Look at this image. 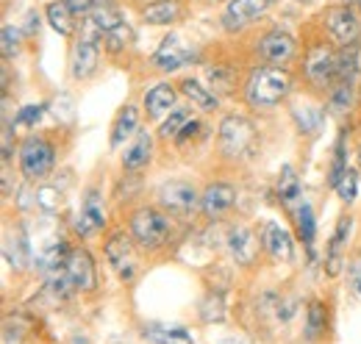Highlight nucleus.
I'll return each instance as SVG.
<instances>
[{
    "mask_svg": "<svg viewBox=\"0 0 361 344\" xmlns=\"http://www.w3.org/2000/svg\"><path fill=\"white\" fill-rule=\"evenodd\" d=\"M303 75L317 89H331L336 81V53L325 44H312L303 61Z\"/></svg>",
    "mask_w": 361,
    "mask_h": 344,
    "instance_id": "obj_8",
    "label": "nucleus"
},
{
    "mask_svg": "<svg viewBox=\"0 0 361 344\" xmlns=\"http://www.w3.org/2000/svg\"><path fill=\"white\" fill-rule=\"evenodd\" d=\"M272 6V0H231L223 11V28L226 31H245L253 20H259L267 8Z\"/></svg>",
    "mask_w": 361,
    "mask_h": 344,
    "instance_id": "obj_11",
    "label": "nucleus"
},
{
    "mask_svg": "<svg viewBox=\"0 0 361 344\" xmlns=\"http://www.w3.org/2000/svg\"><path fill=\"white\" fill-rule=\"evenodd\" d=\"M345 3H359V0H345Z\"/></svg>",
    "mask_w": 361,
    "mask_h": 344,
    "instance_id": "obj_41",
    "label": "nucleus"
},
{
    "mask_svg": "<svg viewBox=\"0 0 361 344\" xmlns=\"http://www.w3.org/2000/svg\"><path fill=\"white\" fill-rule=\"evenodd\" d=\"M45 14H47L50 28H53L56 34H61V37H70V34H73V6H70V3L53 0V3H47Z\"/></svg>",
    "mask_w": 361,
    "mask_h": 344,
    "instance_id": "obj_26",
    "label": "nucleus"
},
{
    "mask_svg": "<svg viewBox=\"0 0 361 344\" xmlns=\"http://www.w3.org/2000/svg\"><path fill=\"white\" fill-rule=\"evenodd\" d=\"M256 50H259V56H262L267 64L281 67V64H289V61H292V56H295V50H298V42H295L286 31H270V34H264V37L259 39Z\"/></svg>",
    "mask_w": 361,
    "mask_h": 344,
    "instance_id": "obj_13",
    "label": "nucleus"
},
{
    "mask_svg": "<svg viewBox=\"0 0 361 344\" xmlns=\"http://www.w3.org/2000/svg\"><path fill=\"white\" fill-rule=\"evenodd\" d=\"M236 203V189L231 183H209L206 192L200 195V211L209 219H220L228 214Z\"/></svg>",
    "mask_w": 361,
    "mask_h": 344,
    "instance_id": "obj_16",
    "label": "nucleus"
},
{
    "mask_svg": "<svg viewBox=\"0 0 361 344\" xmlns=\"http://www.w3.org/2000/svg\"><path fill=\"white\" fill-rule=\"evenodd\" d=\"M192 59H195V47L183 42L178 34H170L153 53V67L161 73H176L183 64H189Z\"/></svg>",
    "mask_w": 361,
    "mask_h": 344,
    "instance_id": "obj_10",
    "label": "nucleus"
},
{
    "mask_svg": "<svg viewBox=\"0 0 361 344\" xmlns=\"http://www.w3.org/2000/svg\"><path fill=\"white\" fill-rule=\"evenodd\" d=\"M189 123V109H173L170 111V117L161 123V128H159V133L164 136V139H170V136H178L180 128Z\"/></svg>",
    "mask_w": 361,
    "mask_h": 344,
    "instance_id": "obj_32",
    "label": "nucleus"
},
{
    "mask_svg": "<svg viewBox=\"0 0 361 344\" xmlns=\"http://www.w3.org/2000/svg\"><path fill=\"white\" fill-rule=\"evenodd\" d=\"M139 130V109L136 106H126L117 117H114V125H111V147H120L126 139L136 136Z\"/></svg>",
    "mask_w": 361,
    "mask_h": 344,
    "instance_id": "obj_23",
    "label": "nucleus"
},
{
    "mask_svg": "<svg viewBox=\"0 0 361 344\" xmlns=\"http://www.w3.org/2000/svg\"><path fill=\"white\" fill-rule=\"evenodd\" d=\"M348 283H350L353 295L361 300V253L350 258V264H348Z\"/></svg>",
    "mask_w": 361,
    "mask_h": 344,
    "instance_id": "obj_36",
    "label": "nucleus"
},
{
    "mask_svg": "<svg viewBox=\"0 0 361 344\" xmlns=\"http://www.w3.org/2000/svg\"><path fill=\"white\" fill-rule=\"evenodd\" d=\"M226 245H228V250H231V256L236 258V264H242V266H250V264H253V258H256V236H253L250 228L233 225V228L228 231Z\"/></svg>",
    "mask_w": 361,
    "mask_h": 344,
    "instance_id": "obj_17",
    "label": "nucleus"
},
{
    "mask_svg": "<svg viewBox=\"0 0 361 344\" xmlns=\"http://www.w3.org/2000/svg\"><path fill=\"white\" fill-rule=\"evenodd\" d=\"M322 25L325 31L334 37V42L348 47L356 44L361 37V20L359 14L350 8V3H339V6H328L322 11Z\"/></svg>",
    "mask_w": 361,
    "mask_h": 344,
    "instance_id": "obj_5",
    "label": "nucleus"
},
{
    "mask_svg": "<svg viewBox=\"0 0 361 344\" xmlns=\"http://www.w3.org/2000/svg\"><path fill=\"white\" fill-rule=\"evenodd\" d=\"M142 336L150 344H192V333L178 325H167V322H150L145 325Z\"/></svg>",
    "mask_w": 361,
    "mask_h": 344,
    "instance_id": "obj_18",
    "label": "nucleus"
},
{
    "mask_svg": "<svg viewBox=\"0 0 361 344\" xmlns=\"http://www.w3.org/2000/svg\"><path fill=\"white\" fill-rule=\"evenodd\" d=\"M359 167H361V145H359Z\"/></svg>",
    "mask_w": 361,
    "mask_h": 344,
    "instance_id": "obj_40",
    "label": "nucleus"
},
{
    "mask_svg": "<svg viewBox=\"0 0 361 344\" xmlns=\"http://www.w3.org/2000/svg\"><path fill=\"white\" fill-rule=\"evenodd\" d=\"M64 272H67V278H70V283H73L75 292H92L94 283H97L92 256L87 250H81V247L70 250V256L64 261Z\"/></svg>",
    "mask_w": 361,
    "mask_h": 344,
    "instance_id": "obj_14",
    "label": "nucleus"
},
{
    "mask_svg": "<svg viewBox=\"0 0 361 344\" xmlns=\"http://www.w3.org/2000/svg\"><path fill=\"white\" fill-rule=\"evenodd\" d=\"M128 228H131V236L136 239L139 247L159 250L170 236V216L164 211H159V209L142 206V209H136L134 214L128 216Z\"/></svg>",
    "mask_w": 361,
    "mask_h": 344,
    "instance_id": "obj_2",
    "label": "nucleus"
},
{
    "mask_svg": "<svg viewBox=\"0 0 361 344\" xmlns=\"http://www.w3.org/2000/svg\"><path fill=\"white\" fill-rule=\"evenodd\" d=\"M106 228V211H103V195L97 189H90L84 203H81V211L75 216V231L81 236H92L97 231Z\"/></svg>",
    "mask_w": 361,
    "mask_h": 344,
    "instance_id": "obj_15",
    "label": "nucleus"
},
{
    "mask_svg": "<svg viewBox=\"0 0 361 344\" xmlns=\"http://www.w3.org/2000/svg\"><path fill=\"white\" fill-rule=\"evenodd\" d=\"M292 117H295L300 133H314V130L319 128V123H322V111H319L317 106H309V103L295 106V109H292Z\"/></svg>",
    "mask_w": 361,
    "mask_h": 344,
    "instance_id": "obj_29",
    "label": "nucleus"
},
{
    "mask_svg": "<svg viewBox=\"0 0 361 344\" xmlns=\"http://www.w3.org/2000/svg\"><path fill=\"white\" fill-rule=\"evenodd\" d=\"M295 219H298V236H300V239H303V245L312 250V245H314V231H317L312 206L300 200V206L295 209Z\"/></svg>",
    "mask_w": 361,
    "mask_h": 344,
    "instance_id": "obj_28",
    "label": "nucleus"
},
{
    "mask_svg": "<svg viewBox=\"0 0 361 344\" xmlns=\"http://www.w3.org/2000/svg\"><path fill=\"white\" fill-rule=\"evenodd\" d=\"M42 111H45V106H25L17 114V125H37L42 120Z\"/></svg>",
    "mask_w": 361,
    "mask_h": 344,
    "instance_id": "obj_39",
    "label": "nucleus"
},
{
    "mask_svg": "<svg viewBox=\"0 0 361 344\" xmlns=\"http://www.w3.org/2000/svg\"><path fill=\"white\" fill-rule=\"evenodd\" d=\"M278 197L286 206H292V203L300 200V180H298V175H295V170L289 164L281 167V175H278Z\"/></svg>",
    "mask_w": 361,
    "mask_h": 344,
    "instance_id": "obj_27",
    "label": "nucleus"
},
{
    "mask_svg": "<svg viewBox=\"0 0 361 344\" xmlns=\"http://www.w3.org/2000/svg\"><path fill=\"white\" fill-rule=\"evenodd\" d=\"M20 50V34L14 25H3V56H14Z\"/></svg>",
    "mask_w": 361,
    "mask_h": 344,
    "instance_id": "obj_37",
    "label": "nucleus"
},
{
    "mask_svg": "<svg viewBox=\"0 0 361 344\" xmlns=\"http://www.w3.org/2000/svg\"><path fill=\"white\" fill-rule=\"evenodd\" d=\"M180 89H183V94H186L200 111H214V109L220 106L214 89H212V86H203L200 81H195V78H186V81L180 84Z\"/></svg>",
    "mask_w": 361,
    "mask_h": 344,
    "instance_id": "obj_25",
    "label": "nucleus"
},
{
    "mask_svg": "<svg viewBox=\"0 0 361 344\" xmlns=\"http://www.w3.org/2000/svg\"><path fill=\"white\" fill-rule=\"evenodd\" d=\"M353 86L356 84H334L331 86V106L334 111H348L353 103Z\"/></svg>",
    "mask_w": 361,
    "mask_h": 344,
    "instance_id": "obj_33",
    "label": "nucleus"
},
{
    "mask_svg": "<svg viewBox=\"0 0 361 344\" xmlns=\"http://www.w3.org/2000/svg\"><path fill=\"white\" fill-rule=\"evenodd\" d=\"M87 25V34L75 42V47H73V59H70V73H73V78L75 81H87V78H92L94 73H97V61H100V31L92 25L90 20L84 23Z\"/></svg>",
    "mask_w": 361,
    "mask_h": 344,
    "instance_id": "obj_7",
    "label": "nucleus"
},
{
    "mask_svg": "<svg viewBox=\"0 0 361 344\" xmlns=\"http://www.w3.org/2000/svg\"><path fill=\"white\" fill-rule=\"evenodd\" d=\"M180 17V0H153L142 8V20L150 25H173Z\"/></svg>",
    "mask_w": 361,
    "mask_h": 344,
    "instance_id": "obj_20",
    "label": "nucleus"
},
{
    "mask_svg": "<svg viewBox=\"0 0 361 344\" xmlns=\"http://www.w3.org/2000/svg\"><path fill=\"white\" fill-rule=\"evenodd\" d=\"M53 161H56V150L42 136H28L20 145V170L28 180L45 178L53 170Z\"/></svg>",
    "mask_w": 361,
    "mask_h": 344,
    "instance_id": "obj_6",
    "label": "nucleus"
},
{
    "mask_svg": "<svg viewBox=\"0 0 361 344\" xmlns=\"http://www.w3.org/2000/svg\"><path fill=\"white\" fill-rule=\"evenodd\" d=\"M209 81H212V89H214V92H231L233 75H231V73L226 75V67H212V70H209Z\"/></svg>",
    "mask_w": 361,
    "mask_h": 344,
    "instance_id": "obj_35",
    "label": "nucleus"
},
{
    "mask_svg": "<svg viewBox=\"0 0 361 344\" xmlns=\"http://www.w3.org/2000/svg\"><path fill=\"white\" fill-rule=\"evenodd\" d=\"M150 153H153V136H150L147 130H139L134 145H131V147L126 150V156H123V167L128 172H139L142 167H147Z\"/></svg>",
    "mask_w": 361,
    "mask_h": 344,
    "instance_id": "obj_21",
    "label": "nucleus"
},
{
    "mask_svg": "<svg viewBox=\"0 0 361 344\" xmlns=\"http://www.w3.org/2000/svg\"><path fill=\"white\" fill-rule=\"evenodd\" d=\"M37 203H39L45 211H53V209H59V203H61V195H59L56 189H50V186H42V189L37 192Z\"/></svg>",
    "mask_w": 361,
    "mask_h": 344,
    "instance_id": "obj_38",
    "label": "nucleus"
},
{
    "mask_svg": "<svg viewBox=\"0 0 361 344\" xmlns=\"http://www.w3.org/2000/svg\"><path fill=\"white\" fill-rule=\"evenodd\" d=\"M259 239H262V247L267 250V256L275 258V261L289 264L292 256H295V239H292V233H289L283 225H278V222H264Z\"/></svg>",
    "mask_w": 361,
    "mask_h": 344,
    "instance_id": "obj_12",
    "label": "nucleus"
},
{
    "mask_svg": "<svg viewBox=\"0 0 361 344\" xmlns=\"http://www.w3.org/2000/svg\"><path fill=\"white\" fill-rule=\"evenodd\" d=\"M256 142V128L247 117L231 114L220 123V150L226 159H242Z\"/></svg>",
    "mask_w": 361,
    "mask_h": 344,
    "instance_id": "obj_4",
    "label": "nucleus"
},
{
    "mask_svg": "<svg viewBox=\"0 0 361 344\" xmlns=\"http://www.w3.org/2000/svg\"><path fill=\"white\" fill-rule=\"evenodd\" d=\"M200 319L203 322H223L226 319V305H223V297L220 295H209L206 302L200 305Z\"/></svg>",
    "mask_w": 361,
    "mask_h": 344,
    "instance_id": "obj_31",
    "label": "nucleus"
},
{
    "mask_svg": "<svg viewBox=\"0 0 361 344\" xmlns=\"http://www.w3.org/2000/svg\"><path fill=\"white\" fill-rule=\"evenodd\" d=\"M176 106V86L156 84L145 92V111L150 117H161Z\"/></svg>",
    "mask_w": 361,
    "mask_h": 344,
    "instance_id": "obj_22",
    "label": "nucleus"
},
{
    "mask_svg": "<svg viewBox=\"0 0 361 344\" xmlns=\"http://www.w3.org/2000/svg\"><path fill=\"white\" fill-rule=\"evenodd\" d=\"M350 228H353V216H342L331 242H328V258H325V266H328V275H339V266H342V247L350 236Z\"/></svg>",
    "mask_w": 361,
    "mask_h": 344,
    "instance_id": "obj_19",
    "label": "nucleus"
},
{
    "mask_svg": "<svg viewBox=\"0 0 361 344\" xmlns=\"http://www.w3.org/2000/svg\"><path fill=\"white\" fill-rule=\"evenodd\" d=\"M325 333V305L319 300L309 302V311H306V339H319Z\"/></svg>",
    "mask_w": 361,
    "mask_h": 344,
    "instance_id": "obj_30",
    "label": "nucleus"
},
{
    "mask_svg": "<svg viewBox=\"0 0 361 344\" xmlns=\"http://www.w3.org/2000/svg\"><path fill=\"white\" fill-rule=\"evenodd\" d=\"M292 92V78L283 67H256L245 86V100L253 109H275Z\"/></svg>",
    "mask_w": 361,
    "mask_h": 344,
    "instance_id": "obj_1",
    "label": "nucleus"
},
{
    "mask_svg": "<svg viewBox=\"0 0 361 344\" xmlns=\"http://www.w3.org/2000/svg\"><path fill=\"white\" fill-rule=\"evenodd\" d=\"M359 75V42L348 44L336 53V81L334 84H356Z\"/></svg>",
    "mask_w": 361,
    "mask_h": 344,
    "instance_id": "obj_24",
    "label": "nucleus"
},
{
    "mask_svg": "<svg viewBox=\"0 0 361 344\" xmlns=\"http://www.w3.org/2000/svg\"><path fill=\"white\" fill-rule=\"evenodd\" d=\"M359 8H361V0H359Z\"/></svg>",
    "mask_w": 361,
    "mask_h": 344,
    "instance_id": "obj_42",
    "label": "nucleus"
},
{
    "mask_svg": "<svg viewBox=\"0 0 361 344\" xmlns=\"http://www.w3.org/2000/svg\"><path fill=\"white\" fill-rule=\"evenodd\" d=\"M159 206L173 214H189L200 206V195L189 180H167L159 186Z\"/></svg>",
    "mask_w": 361,
    "mask_h": 344,
    "instance_id": "obj_9",
    "label": "nucleus"
},
{
    "mask_svg": "<svg viewBox=\"0 0 361 344\" xmlns=\"http://www.w3.org/2000/svg\"><path fill=\"white\" fill-rule=\"evenodd\" d=\"M134 236L126 233V231H114L109 233L106 245H103V253H106V261L109 266L117 272L120 281L131 283L139 272V256H136V247H134Z\"/></svg>",
    "mask_w": 361,
    "mask_h": 344,
    "instance_id": "obj_3",
    "label": "nucleus"
},
{
    "mask_svg": "<svg viewBox=\"0 0 361 344\" xmlns=\"http://www.w3.org/2000/svg\"><path fill=\"white\" fill-rule=\"evenodd\" d=\"M336 192H339V197H342L345 203H353L356 195H359V172L356 170L345 172L342 180H339V186H336Z\"/></svg>",
    "mask_w": 361,
    "mask_h": 344,
    "instance_id": "obj_34",
    "label": "nucleus"
}]
</instances>
